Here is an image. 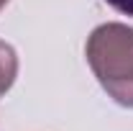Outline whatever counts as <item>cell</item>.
<instances>
[{"mask_svg": "<svg viewBox=\"0 0 133 131\" xmlns=\"http://www.w3.org/2000/svg\"><path fill=\"white\" fill-rule=\"evenodd\" d=\"M87 62L102 90L123 108H133V28L102 23L87 39Z\"/></svg>", "mask_w": 133, "mask_h": 131, "instance_id": "obj_1", "label": "cell"}, {"mask_svg": "<svg viewBox=\"0 0 133 131\" xmlns=\"http://www.w3.org/2000/svg\"><path fill=\"white\" fill-rule=\"evenodd\" d=\"M105 3L123 16H133V0H105Z\"/></svg>", "mask_w": 133, "mask_h": 131, "instance_id": "obj_3", "label": "cell"}, {"mask_svg": "<svg viewBox=\"0 0 133 131\" xmlns=\"http://www.w3.org/2000/svg\"><path fill=\"white\" fill-rule=\"evenodd\" d=\"M5 3H8V0H0V10H3V8H5Z\"/></svg>", "mask_w": 133, "mask_h": 131, "instance_id": "obj_4", "label": "cell"}, {"mask_svg": "<svg viewBox=\"0 0 133 131\" xmlns=\"http://www.w3.org/2000/svg\"><path fill=\"white\" fill-rule=\"evenodd\" d=\"M18 75V54L10 44L0 41V95H5Z\"/></svg>", "mask_w": 133, "mask_h": 131, "instance_id": "obj_2", "label": "cell"}]
</instances>
